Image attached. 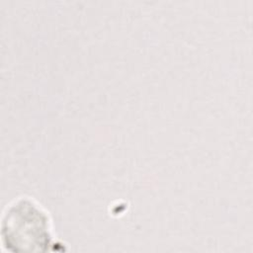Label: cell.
Returning a JSON list of instances; mask_svg holds the SVG:
<instances>
[{"label":"cell","instance_id":"1","mask_svg":"<svg viewBox=\"0 0 253 253\" xmlns=\"http://www.w3.org/2000/svg\"><path fill=\"white\" fill-rule=\"evenodd\" d=\"M53 240L48 212L33 198L21 197L6 206L2 215L3 245L43 250Z\"/></svg>","mask_w":253,"mask_h":253}]
</instances>
